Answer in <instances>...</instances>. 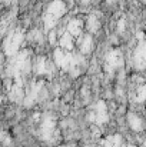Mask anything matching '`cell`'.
Masks as SVG:
<instances>
[{"mask_svg":"<svg viewBox=\"0 0 146 147\" xmlns=\"http://www.w3.org/2000/svg\"><path fill=\"white\" fill-rule=\"evenodd\" d=\"M83 26H85L83 20L73 19V20H70L69 24H67V32H69L73 37H79V36L83 34Z\"/></svg>","mask_w":146,"mask_h":147,"instance_id":"cell-3","label":"cell"},{"mask_svg":"<svg viewBox=\"0 0 146 147\" xmlns=\"http://www.w3.org/2000/svg\"><path fill=\"white\" fill-rule=\"evenodd\" d=\"M93 47V42H92V36L90 34H82V40H80V53L82 54H89Z\"/></svg>","mask_w":146,"mask_h":147,"instance_id":"cell-6","label":"cell"},{"mask_svg":"<svg viewBox=\"0 0 146 147\" xmlns=\"http://www.w3.org/2000/svg\"><path fill=\"white\" fill-rule=\"evenodd\" d=\"M135 60H136L139 67H145L146 66V43L139 45V47L135 53Z\"/></svg>","mask_w":146,"mask_h":147,"instance_id":"cell-5","label":"cell"},{"mask_svg":"<svg viewBox=\"0 0 146 147\" xmlns=\"http://www.w3.org/2000/svg\"><path fill=\"white\" fill-rule=\"evenodd\" d=\"M146 101V84L139 86L136 90V103H143Z\"/></svg>","mask_w":146,"mask_h":147,"instance_id":"cell-8","label":"cell"},{"mask_svg":"<svg viewBox=\"0 0 146 147\" xmlns=\"http://www.w3.org/2000/svg\"><path fill=\"white\" fill-rule=\"evenodd\" d=\"M65 11H66V7H65V4L62 3V1H53L50 6H49V9L46 10V14H45V27L50 30L59 20H60V17L65 14Z\"/></svg>","mask_w":146,"mask_h":147,"instance_id":"cell-1","label":"cell"},{"mask_svg":"<svg viewBox=\"0 0 146 147\" xmlns=\"http://www.w3.org/2000/svg\"><path fill=\"white\" fill-rule=\"evenodd\" d=\"M86 27H88V30L90 33H95L97 29H99V20H97L95 16H90L88 19V22H86Z\"/></svg>","mask_w":146,"mask_h":147,"instance_id":"cell-7","label":"cell"},{"mask_svg":"<svg viewBox=\"0 0 146 147\" xmlns=\"http://www.w3.org/2000/svg\"><path fill=\"white\" fill-rule=\"evenodd\" d=\"M60 49L66 50V51H70V50L73 49V46H75V37L69 33V32H66L62 37H60Z\"/></svg>","mask_w":146,"mask_h":147,"instance_id":"cell-4","label":"cell"},{"mask_svg":"<svg viewBox=\"0 0 146 147\" xmlns=\"http://www.w3.org/2000/svg\"><path fill=\"white\" fill-rule=\"evenodd\" d=\"M126 120H128V126L132 131L135 133H141L143 129H145V123H143V119L135 113V111H129L126 114Z\"/></svg>","mask_w":146,"mask_h":147,"instance_id":"cell-2","label":"cell"}]
</instances>
